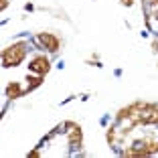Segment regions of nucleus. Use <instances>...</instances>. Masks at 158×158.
<instances>
[{
	"label": "nucleus",
	"mask_w": 158,
	"mask_h": 158,
	"mask_svg": "<svg viewBox=\"0 0 158 158\" xmlns=\"http://www.w3.org/2000/svg\"><path fill=\"white\" fill-rule=\"evenodd\" d=\"M28 69L33 71V73H37V75H47L49 69H51V63H49V59H47L45 55H37L33 61H31Z\"/></svg>",
	"instance_id": "5"
},
{
	"label": "nucleus",
	"mask_w": 158,
	"mask_h": 158,
	"mask_svg": "<svg viewBox=\"0 0 158 158\" xmlns=\"http://www.w3.org/2000/svg\"><path fill=\"white\" fill-rule=\"evenodd\" d=\"M120 2H122L124 6H132V4H134V0H120Z\"/></svg>",
	"instance_id": "10"
},
{
	"label": "nucleus",
	"mask_w": 158,
	"mask_h": 158,
	"mask_svg": "<svg viewBox=\"0 0 158 158\" xmlns=\"http://www.w3.org/2000/svg\"><path fill=\"white\" fill-rule=\"evenodd\" d=\"M6 98L14 99V98H20V85L19 83H10L6 87Z\"/></svg>",
	"instance_id": "7"
},
{
	"label": "nucleus",
	"mask_w": 158,
	"mask_h": 158,
	"mask_svg": "<svg viewBox=\"0 0 158 158\" xmlns=\"http://www.w3.org/2000/svg\"><path fill=\"white\" fill-rule=\"evenodd\" d=\"M67 140H69V146H73V148H79V146L83 144V132L73 122L67 124Z\"/></svg>",
	"instance_id": "4"
},
{
	"label": "nucleus",
	"mask_w": 158,
	"mask_h": 158,
	"mask_svg": "<svg viewBox=\"0 0 158 158\" xmlns=\"http://www.w3.org/2000/svg\"><path fill=\"white\" fill-rule=\"evenodd\" d=\"M158 124V107L152 103H142L140 107V126H154Z\"/></svg>",
	"instance_id": "3"
},
{
	"label": "nucleus",
	"mask_w": 158,
	"mask_h": 158,
	"mask_svg": "<svg viewBox=\"0 0 158 158\" xmlns=\"http://www.w3.org/2000/svg\"><path fill=\"white\" fill-rule=\"evenodd\" d=\"M8 6V0H0V10H4Z\"/></svg>",
	"instance_id": "9"
},
{
	"label": "nucleus",
	"mask_w": 158,
	"mask_h": 158,
	"mask_svg": "<svg viewBox=\"0 0 158 158\" xmlns=\"http://www.w3.org/2000/svg\"><path fill=\"white\" fill-rule=\"evenodd\" d=\"M28 53V45L24 41L20 43H14V45L6 47L4 51H2V65L4 67H16L20 65L24 61V57H27Z\"/></svg>",
	"instance_id": "2"
},
{
	"label": "nucleus",
	"mask_w": 158,
	"mask_h": 158,
	"mask_svg": "<svg viewBox=\"0 0 158 158\" xmlns=\"http://www.w3.org/2000/svg\"><path fill=\"white\" fill-rule=\"evenodd\" d=\"M158 152V140L152 138V136H146V138L138 140L136 144H132L128 150H124V156L128 158H144L148 154Z\"/></svg>",
	"instance_id": "1"
},
{
	"label": "nucleus",
	"mask_w": 158,
	"mask_h": 158,
	"mask_svg": "<svg viewBox=\"0 0 158 158\" xmlns=\"http://www.w3.org/2000/svg\"><path fill=\"white\" fill-rule=\"evenodd\" d=\"M27 81H31L28 89H35V87H39V85H41V81H43V75H37V77H28Z\"/></svg>",
	"instance_id": "8"
},
{
	"label": "nucleus",
	"mask_w": 158,
	"mask_h": 158,
	"mask_svg": "<svg viewBox=\"0 0 158 158\" xmlns=\"http://www.w3.org/2000/svg\"><path fill=\"white\" fill-rule=\"evenodd\" d=\"M37 41H39V45H41V47H45L47 51H51V53L59 51L61 41L55 37V35H51V33H41V35L37 37Z\"/></svg>",
	"instance_id": "6"
}]
</instances>
